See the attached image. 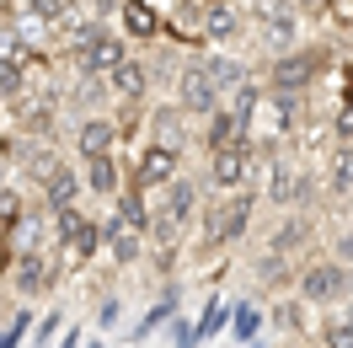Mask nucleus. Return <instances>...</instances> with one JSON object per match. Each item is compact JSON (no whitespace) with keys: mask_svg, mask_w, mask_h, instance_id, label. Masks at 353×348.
Listing matches in <instances>:
<instances>
[{"mask_svg":"<svg viewBox=\"0 0 353 348\" xmlns=\"http://www.w3.org/2000/svg\"><path fill=\"white\" fill-rule=\"evenodd\" d=\"M327 343H332V348H353V316H348V322H332V327H327Z\"/></svg>","mask_w":353,"mask_h":348,"instance_id":"nucleus-26","label":"nucleus"},{"mask_svg":"<svg viewBox=\"0 0 353 348\" xmlns=\"http://www.w3.org/2000/svg\"><path fill=\"white\" fill-rule=\"evenodd\" d=\"M273 198H279V204L300 198V172H294V166H273Z\"/></svg>","mask_w":353,"mask_h":348,"instance_id":"nucleus-16","label":"nucleus"},{"mask_svg":"<svg viewBox=\"0 0 353 348\" xmlns=\"http://www.w3.org/2000/svg\"><path fill=\"white\" fill-rule=\"evenodd\" d=\"M176 86H182V108H188V113H214V97H220V86H214V75L203 70V59L182 70V81H176Z\"/></svg>","mask_w":353,"mask_h":348,"instance_id":"nucleus-2","label":"nucleus"},{"mask_svg":"<svg viewBox=\"0 0 353 348\" xmlns=\"http://www.w3.org/2000/svg\"><path fill=\"white\" fill-rule=\"evenodd\" d=\"M32 11H38V17H59V11H65V0H32Z\"/></svg>","mask_w":353,"mask_h":348,"instance_id":"nucleus-29","label":"nucleus"},{"mask_svg":"<svg viewBox=\"0 0 353 348\" xmlns=\"http://www.w3.org/2000/svg\"><path fill=\"white\" fill-rule=\"evenodd\" d=\"M316 54H284L279 65H273V86L279 91H300V86H310V75H316Z\"/></svg>","mask_w":353,"mask_h":348,"instance_id":"nucleus-3","label":"nucleus"},{"mask_svg":"<svg viewBox=\"0 0 353 348\" xmlns=\"http://www.w3.org/2000/svg\"><path fill=\"white\" fill-rule=\"evenodd\" d=\"M27 172L38 177V182H48V177L59 172V161H54V155H27Z\"/></svg>","mask_w":353,"mask_h":348,"instance_id":"nucleus-27","label":"nucleus"},{"mask_svg":"<svg viewBox=\"0 0 353 348\" xmlns=\"http://www.w3.org/2000/svg\"><path fill=\"white\" fill-rule=\"evenodd\" d=\"M203 22H209V38H230V32H236V17H230L225 6H209Z\"/></svg>","mask_w":353,"mask_h":348,"instance_id":"nucleus-19","label":"nucleus"},{"mask_svg":"<svg viewBox=\"0 0 353 348\" xmlns=\"http://www.w3.org/2000/svg\"><path fill=\"white\" fill-rule=\"evenodd\" d=\"M300 6H305L310 17H321V11H327V0H300Z\"/></svg>","mask_w":353,"mask_h":348,"instance_id":"nucleus-31","label":"nucleus"},{"mask_svg":"<svg viewBox=\"0 0 353 348\" xmlns=\"http://www.w3.org/2000/svg\"><path fill=\"white\" fill-rule=\"evenodd\" d=\"M81 225H86V220H81V209H70V204H59V231H65V236H75Z\"/></svg>","mask_w":353,"mask_h":348,"instance_id":"nucleus-28","label":"nucleus"},{"mask_svg":"<svg viewBox=\"0 0 353 348\" xmlns=\"http://www.w3.org/2000/svg\"><path fill=\"white\" fill-rule=\"evenodd\" d=\"M108 241H112V252H118V262H134V252H139V225H134L129 215H118L112 231H108Z\"/></svg>","mask_w":353,"mask_h":348,"instance_id":"nucleus-11","label":"nucleus"},{"mask_svg":"<svg viewBox=\"0 0 353 348\" xmlns=\"http://www.w3.org/2000/svg\"><path fill=\"white\" fill-rule=\"evenodd\" d=\"M263 38H273V44H289V38H294V22L273 11V17H268V22H263Z\"/></svg>","mask_w":353,"mask_h":348,"instance_id":"nucleus-21","label":"nucleus"},{"mask_svg":"<svg viewBox=\"0 0 353 348\" xmlns=\"http://www.w3.org/2000/svg\"><path fill=\"white\" fill-rule=\"evenodd\" d=\"M172 172H176V151H172V145L145 151V161H139V182H166Z\"/></svg>","mask_w":353,"mask_h":348,"instance_id":"nucleus-9","label":"nucleus"},{"mask_svg":"<svg viewBox=\"0 0 353 348\" xmlns=\"http://www.w3.org/2000/svg\"><path fill=\"white\" fill-rule=\"evenodd\" d=\"M246 215H252V204H246V198L225 204L220 215L209 220V236H241V231H246Z\"/></svg>","mask_w":353,"mask_h":348,"instance_id":"nucleus-10","label":"nucleus"},{"mask_svg":"<svg viewBox=\"0 0 353 348\" xmlns=\"http://www.w3.org/2000/svg\"><path fill=\"white\" fill-rule=\"evenodd\" d=\"M43 188H48V198H54V204H70V198H75V177H70L65 166H59V172L48 177Z\"/></svg>","mask_w":353,"mask_h":348,"instance_id":"nucleus-20","label":"nucleus"},{"mask_svg":"<svg viewBox=\"0 0 353 348\" xmlns=\"http://www.w3.org/2000/svg\"><path fill=\"white\" fill-rule=\"evenodd\" d=\"M246 172H252V161H246L241 145H225V151H214V182H220V188H236Z\"/></svg>","mask_w":353,"mask_h":348,"instance_id":"nucleus-6","label":"nucleus"},{"mask_svg":"<svg viewBox=\"0 0 353 348\" xmlns=\"http://www.w3.org/2000/svg\"><path fill=\"white\" fill-rule=\"evenodd\" d=\"M337 258H353V236H343V241H337Z\"/></svg>","mask_w":353,"mask_h":348,"instance_id":"nucleus-32","label":"nucleus"},{"mask_svg":"<svg viewBox=\"0 0 353 348\" xmlns=\"http://www.w3.org/2000/svg\"><path fill=\"white\" fill-rule=\"evenodd\" d=\"M70 252H75V258H91V252H97V231H91V225H81V231L70 236Z\"/></svg>","mask_w":353,"mask_h":348,"instance_id":"nucleus-25","label":"nucleus"},{"mask_svg":"<svg viewBox=\"0 0 353 348\" xmlns=\"http://www.w3.org/2000/svg\"><path fill=\"white\" fill-rule=\"evenodd\" d=\"M112 134L118 129H112L108 118H86V124H81V155H102L112 145Z\"/></svg>","mask_w":353,"mask_h":348,"instance_id":"nucleus-12","label":"nucleus"},{"mask_svg":"<svg viewBox=\"0 0 353 348\" xmlns=\"http://www.w3.org/2000/svg\"><path fill=\"white\" fill-rule=\"evenodd\" d=\"M246 124L263 134V139H279V134L289 129V97H263V102L252 108V118H246Z\"/></svg>","mask_w":353,"mask_h":348,"instance_id":"nucleus-4","label":"nucleus"},{"mask_svg":"<svg viewBox=\"0 0 353 348\" xmlns=\"http://www.w3.org/2000/svg\"><path fill=\"white\" fill-rule=\"evenodd\" d=\"M22 91V65L11 54H0V97H17Z\"/></svg>","mask_w":353,"mask_h":348,"instance_id":"nucleus-18","label":"nucleus"},{"mask_svg":"<svg viewBox=\"0 0 353 348\" xmlns=\"http://www.w3.org/2000/svg\"><path fill=\"white\" fill-rule=\"evenodd\" d=\"M203 70L214 75V86H241V75H246L236 59H203Z\"/></svg>","mask_w":353,"mask_h":348,"instance_id":"nucleus-17","label":"nucleus"},{"mask_svg":"<svg viewBox=\"0 0 353 348\" xmlns=\"http://www.w3.org/2000/svg\"><path fill=\"white\" fill-rule=\"evenodd\" d=\"M188 204H193V188H188V182H176V188H172V198H166V215H176V220H182V215H188Z\"/></svg>","mask_w":353,"mask_h":348,"instance_id":"nucleus-24","label":"nucleus"},{"mask_svg":"<svg viewBox=\"0 0 353 348\" xmlns=\"http://www.w3.org/2000/svg\"><path fill=\"white\" fill-rule=\"evenodd\" d=\"M129 59V48H123V38H112V32H81V65L97 75V70H118Z\"/></svg>","mask_w":353,"mask_h":348,"instance_id":"nucleus-1","label":"nucleus"},{"mask_svg":"<svg viewBox=\"0 0 353 348\" xmlns=\"http://www.w3.org/2000/svg\"><path fill=\"white\" fill-rule=\"evenodd\" d=\"M86 161H91V188H97V193H112V188H118V166L108 161V151L86 155Z\"/></svg>","mask_w":353,"mask_h":348,"instance_id":"nucleus-15","label":"nucleus"},{"mask_svg":"<svg viewBox=\"0 0 353 348\" xmlns=\"http://www.w3.org/2000/svg\"><path fill=\"white\" fill-rule=\"evenodd\" d=\"M300 289H305V300H337L343 295V268H310L300 279Z\"/></svg>","mask_w":353,"mask_h":348,"instance_id":"nucleus-7","label":"nucleus"},{"mask_svg":"<svg viewBox=\"0 0 353 348\" xmlns=\"http://www.w3.org/2000/svg\"><path fill=\"white\" fill-rule=\"evenodd\" d=\"M123 27H129L134 38L145 44V38H155V32H161V17H155L145 0H123Z\"/></svg>","mask_w":353,"mask_h":348,"instance_id":"nucleus-8","label":"nucleus"},{"mask_svg":"<svg viewBox=\"0 0 353 348\" xmlns=\"http://www.w3.org/2000/svg\"><path fill=\"white\" fill-rule=\"evenodd\" d=\"M17 284H22L27 295L48 289V284H54V262H48L43 252H27V258H17Z\"/></svg>","mask_w":353,"mask_h":348,"instance_id":"nucleus-5","label":"nucleus"},{"mask_svg":"<svg viewBox=\"0 0 353 348\" xmlns=\"http://www.w3.org/2000/svg\"><path fill=\"white\" fill-rule=\"evenodd\" d=\"M332 182H337V188H353V151L332 155Z\"/></svg>","mask_w":353,"mask_h":348,"instance_id":"nucleus-22","label":"nucleus"},{"mask_svg":"<svg viewBox=\"0 0 353 348\" xmlns=\"http://www.w3.org/2000/svg\"><path fill=\"white\" fill-rule=\"evenodd\" d=\"M112 91H118V97H139V91H145V70L123 59V65L112 70Z\"/></svg>","mask_w":353,"mask_h":348,"instance_id":"nucleus-14","label":"nucleus"},{"mask_svg":"<svg viewBox=\"0 0 353 348\" xmlns=\"http://www.w3.org/2000/svg\"><path fill=\"white\" fill-rule=\"evenodd\" d=\"M236 134H241V118H236V113H214V124H209V151L236 145Z\"/></svg>","mask_w":353,"mask_h":348,"instance_id":"nucleus-13","label":"nucleus"},{"mask_svg":"<svg viewBox=\"0 0 353 348\" xmlns=\"http://www.w3.org/2000/svg\"><path fill=\"white\" fill-rule=\"evenodd\" d=\"M123 215H129V220H134V225H145V204H139V193H134V198H129V204H123Z\"/></svg>","mask_w":353,"mask_h":348,"instance_id":"nucleus-30","label":"nucleus"},{"mask_svg":"<svg viewBox=\"0 0 353 348\" xmlns=\"http://www.w3.org/2000/svg\"><path fill=\"white\" fill-rule=\"evenodd\" d=\"M17 220H22V198H17V193H6V188H0V225L11 231Z\"/></svg>","mask_w":353,"mask_h":348,"instance_id":"nucleus-23","label":"nucleus"}]
</instances>
